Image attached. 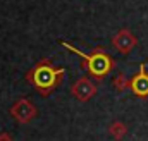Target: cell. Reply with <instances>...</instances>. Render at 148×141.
I'll list each match as a JSON object with an SVG mask.
<instances>
[{
	"instance_id": "obj_5",
	"label": "cell",
	"mask_w": 148,
	"mask_h": 141,
	"mask_svg": "<svg viewBox=\"0 0 148 141\" xmlns=\"http://www.w3.org/2000/svg\"><path fill=\"white\" fill-rule=\"evenodd\" d=\"M112 45L121 52V53H129L136 45H138V38L133 35L129 29H121V31H117L114 38H112Z\"/></svg>"
},
{
	"instance_id": "obj_2",
	"label": "cell",
	"mask_w": 148,
	"mask_h": 141,
	"mask_svg": "<svg viewBox=\"0 0 148 141\" xmlns=\"http://www.w3.org/2000/svg\"><path fill=\"white\" fill-rule=\"evenodd\" d=\"M60 43H62V47H66L67 50H71L76 55H79L81 59H84V67L88 69V72H90L95 79H98V81H100L102 77H105V76L115 67L114 59H112L103 48H97V50H93V53H84V52L77 50L76 47H73V45L67 43V41H60Z\"/></svg>"
},
{
	"instance_id": "obj_3",
	"label": "cell",
	"mask_w": 148,
	"mask_h": 141,
	"mask_svg": "<svg viewBox=\"0 0 148 141\" xmlns=\"http://www.w3.org/2000/svg\"><path fill=\"white\" fill-rule=\"evenodd\" d=\"M36 107L31 100L28 98H19L14 105L10 107V115L19 122V124H26V122H31L35 117H36Z\"/></svg>"
},
{
	"instance_id": "obj_4",
	"label": "cell",
	"mask_w": 148,
	"mask_h": 141,
	"mask_svg": "<svg viewBox=\"0 0 148 141\" xmlns=\"http://www.w3.org/2000/svg\"><path fill=\"white\" fill-rule=\"evenodd\" d=\"M71 93H73V97L76 100H79V102H88V100H91V98L97 95V86H95V83H93L91 79H88V77H79V79H76L73 83Z\"/></svg>"
},
{
	"instance_id": "obj_6",
	"label": "cell",
	"mask_w": 148,
	"mask_h": 141,
	"mask_svg": "<svg viewBox=\"0 0 148 141\" xmlns=\"http://www.w3.org/2000/svg\"><path fill=\"white\" fill-rule=\"evenodd\" d=\"M129 90L140 97V98H145L148 97V72H147V67L145 64L140 66V72L134 74L131 79H129Z\"/></svg>"
},
{
	"instance_id": "obj_7",
	"label": "cell",
	"mask_w": 148,
	"mask_h": 141,
	"mask_svg": "<svg viewBox=\"0 0 148 141\" xmlns=\"http://www.w3.org/2000/svg\"><path fill=\"white\" fill-rule=\"evenodd\" d=\"M109 134L115 141H121L126 134H127V126L121 120H114L110 126H109Z\"/></svg>"
},
{
	"instance_id": "obj_1",
	"label": "cell",
	"mask_w": 148,
	"mask_h": 141,
	"mask_svg": "<svg viewBox=\"0 0 148 141\" xmlns=\"http://www.w3.org/2000/svg\"><path fill=\"white\" fill-rule=\"evenodd\" d=\"M64 74H66V69L53 67V64L48 59H43L28 70L26 79L33 84L36 91L41 93V97H48L60 84Z\"/></svg>"
},
{
	"instance_id": "obj_8",
	"label": "cell",
	"mask_w": 148,
	"mask_h": 141,
	"mask_svg": "<svg viewBox=\"0 0 148 141\" xmlns=\"http://www.w3.org/2000/svg\"><path fill=\"white\" fill-rule=\"evenodd\" d=\"M114 88L117 90V91H126V90H129V79L121 72V74H117V77L114 79Z\"/></svg>"
},
{
	"instance_id": "obj_9",
	"label": "cell",
	"mask_w": 148,
	"mask_h": 141,
	"mask_svg": "<svg viewBox=\"0 0 148 141\" xmlns=\"http://www.w3.org/2000/svg\"><path fill=\"white\" fill-rule=\"evenodd\" d=\"M0 141H14L9 133H0Z\"/></svg>"
}]
</instances>
